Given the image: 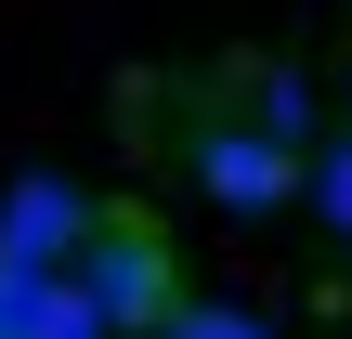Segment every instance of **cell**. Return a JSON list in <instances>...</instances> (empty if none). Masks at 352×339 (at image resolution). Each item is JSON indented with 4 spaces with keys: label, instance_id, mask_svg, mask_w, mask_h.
<instances>
[{
    "label": "cell",
    "instance_id": "cell-1",
    "mask_svg": "<svg viewBox=\"0 0 352 339\" xmlns=\"http://www.w3.org/2000/svg\"><path fill=\"white\" fill-rule=\"evenodd\" d=\"M65 261H78V274H65V287H78V314H91L104 339H157V314L183 300L170 235H157L144 209H91V235H78Z\"/></svg>",
    "mask_w": 352,
    "mask_h": 339
},
{
    "label": "cell",
    "instance_id": "cell-2",
    "mask_svg": "<svg viewBox=\"0 0 352 339\" xmlns=\"http://www.w3.org/2000/svg\"><path fill=\"white\" fill-rule=\"evenodd\" d=\"M91 235V196L78 183H52V170H26L13 196H0V274H65V248Z\"/></svg>",
    "mask_w": 352,
    "mask_h": 339
},
{
    "label": "cell",
    "instance_id": "cell-3",
    "mask_svg": "<svg viewBox=\"0 0 352 339\" xmlns=\"http://www.w3.org/2000/svg\"><path fill=\"white\" fill-rule=\"evenodd\" d=\"M196 183H209L222 209H287V196H300V157H287L274 131H209V144H196Z\"/></svg>",
    "mask_w": 352,
    "mask_h": 339
},
{
    "label": "cell",
    "instance_id": "cell-4",
    "mask_svg": "<svg viewBox=\"0 0 352 339\" xmlns=\"http://www.w3.org/2000/svg\"><path fill=\"white\" fill-rule=\"evenodd\" d=\"M157 339H274V327H261L248 300H170V314H157Z\"/></svg>",
    "mask_w": 352,
    "mask_h": 339
},
{
    "label": "cell",
    "instance_id": "cell-5",
    "mask_svg": "<svg viewBox=\"0 0 352 339\" xmlns=\"http://www.w3.org/2000/svg\"><path fill=\"white\" fill-rule=\"evenodd\" d=\"M314 196H327V222H340V235H352V144H340V157H327V170H314Z\"/></svg>",
    "mask_w": 352,
    "mask_h": 339
},
{
    "label": "cell",
    "instance_id": "cell-6",
    "mask_svg": "<svg viewBox=\"0 0 352 339\" xmlns=\"http://www.w3.org/2000/svg\"><path fill=\"white\" fill-rule=\"evenodd\" d=\"M26 314H39V274H0V339H26Z\"/></svg>",
    "mask_w": 352,
    "mask_h": 339
},
{
    "label": "cell",
    "instance_id": "cell-7",
    "mask_svg": "<svg viewBox=\"0 0 352 339\" xmlns=\"http://www.w3.org/2000/svg\"><path fill=\"white\" fill-rule=\"evenodd\" d=\"M52 339H104V327H52Z\"/></svg>",
    "mask_w": 352,
    "mask_h": 339
}]
</instances>
